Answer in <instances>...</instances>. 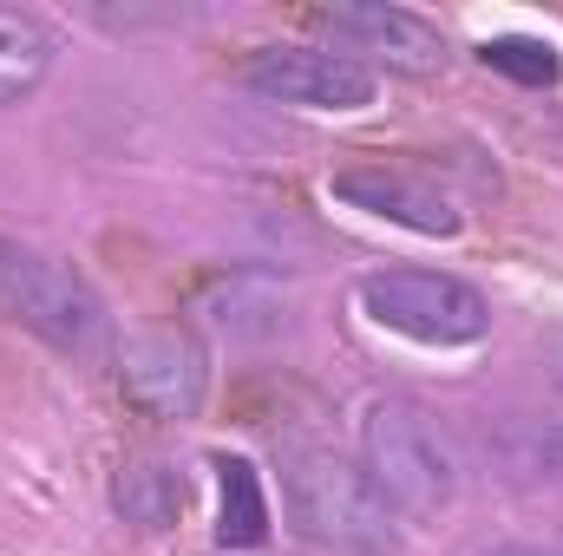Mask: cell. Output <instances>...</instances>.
I'll return each mask as SVG.
<instances>
[{
    "instance_id": "cell-1",
    "label": "cell",
    "mask_w": 563,
    "mask_h": 556,
    "mask_svg": "<svg viewBox=\"0 0 563 556\" xmlns=\"http://www.w3.org/2000/svg\"><path fill=\"white\" fill-rule=\"evenodd\" d=\"M282 504L301 544L328 556H380L394 551V511L367 485L361 465H347L328 445H295L282 458Z\"/></svg>"
},
{
    "instance_id": "cell-2",
    "label": "cell",
    "mask_w": 563,
    "mask_h": 556,
    "mask_svg": "<svg viewBox=\"0 0 563 556\" xmlns=\"http://www.w3.org/2000/svg\"><path fill=\"white\" fill-rule=\"evenodd\" d=\"M361 471L394 518H439L459 491V452L413 400H374L361 413Z\"/></svg>"
},
{
    "instance_id": "cell-3",
    "label": "cell",
    "mask_w": 563,
    "mask_h": 556,
    "mask_svg": "<svg viewBox=\"0 0 563 556\" xmlns=\"http://www.w3.org/2000/svg\"><path fill=\"white\" fill-rule=\"evenodd\" d=\"M0 321L40 334L46 347L92 360L106 354V301L92 294V281L79 276L73 263L0 236Z\"/></svg>"
},
{
    "instance_id": "cell-4",
    "label": "cell",
    "mask_w": 563,
    "mask_h": 556,
    "mask_svg": "<svg viewBox=\"0 0 563 556\" xmlns=\"http://www.w3.org/2000/svg\"><path fill=\"white\" fill-rule=\"evenodd\" d=\"M361 308L420 347H472L492 334V301L459 276L439 269H374L361 281Z\"/></svg>"
},
{
    "instance_id": "cell-5",
    "label": "cell",
    "mask_w": 563,
    "mask_h": 556,
    "mask_svg": "<svg viewBox=\"0 0 563 556\" xmlns=\"http://www.w3.org/2000/svg\"><path fill=\"white\" fill-rule=\"evenodd\" d=\"M256 99L295 105V112H361L374 105V66L328 53V46H256L236 73Z\"/></svg>"
},
{
    "instance_id": "cell-6",
    "label": "cell",
    "mask_w": 563,
    "mask_h": 556,
    "mask_svg": "<svg viewBox=\"0 0 563 556\" xmlns=\"http://www.w3.org/2000/svg\"><path fill=\"white\" fill-rule=\"evenodd\" d=\"M314 26L334 33V46H347V59H374L387 73H439L445 66V33L387 0H341V7H314Z\"/></svg>"
},
{
    "instance_id": "cell-7",
    "label": "cell",
    "mask_w": 563,
    "mask_h": 556,
    "mask_svg": "<svg viewBox=\"0 0 563 556\" xmlns=\"http://www.w3.org/2000/svg\"><path fill=\"white\" fill-rule=\"evenodd\" d=\"M119 387L151 419H190L210 393V360H203V347L190 334L151 327V334L119 347Z\"/></svg>"
},
{
    "instance_id": "cell-8",
    "label": "cell",
    "mask_w": 563,
    "mask_h": 556,
    "mask_svg": "<svg viewBox=\"0 0 563 556\" xmlns=\"http://www.w3.org/2000/svg\"><path fill=\"white\" fill-rule=\"evenodd\" d=\"M334 197L367 210V216H387L400 230H420V236H459V203L420 177L407 164H354V170H334Z\"/></svg>"
},
{
    "instance_id": "cell-9",
    "label": "cell",
    "mask_w": 563,
    "mask_h": 556,
    "mask_svg": "<svg viewBox=\"0 0 563 556\" xmlns=\"http://www.w3.org/2000/svg\"><path fill=\"white\" fill-rule=\"evenodd\" d=\"M112 511L144 531V537H157V531H170L177 518H184V471L170 465V458H157V452H132L119 471H112Z\"/></svg>"
},
{
    "instance_id": "cell-10",
    "label": "cell",
    "mask_w": 563,
    "mask_h": 556,
    "mask_svg": "<svg viewBox=\"0 0 563 556\" xmlns=\"http://www.w3.org/2000/svg\"><path fill=\"white\" fill-rule=\"evenodd\" d=\"M53 73V33L26 7H0V112L33 99Z\"/></svg>"
},
{
    "instance_id": "cell-11",
    "label": "cell",
    "mask_w": 563,
    "mask_h": 556,
    "mask_svg": "<svg viewBox=\"0 0 563 556\" xmlns=\"http://www.w3.org/2000/svg\"><path fill=\"white\" fill-rule=\"evenodd\" d=\"M269 537V498L250 458H217V544L256 551Z\"/></svg>"
},
{
    "instance_id": "cell-12",
    "label": "cell",
    "mask_w": 563,
    "mask_h": 556,
    "mask_svg": "<svg viewBox=\"0 0 563 556\" xmlns=\"http://www.w3.org/2000/svg\"><path fill=\"white\" fill-rule=\"evenodd\" d=\"M492 73L518 79V86H551L558 79V46L551 40H531V33H505V40H485L478 53Z\"/></svg>"
},
{
    "instance_id": "cell-13",
    "label": "cell",
    "mask_w": 563,
    "mask_h": 556,
    "mask_svg": "<svg viewBox=\"0 0 563 556\" xmlns=\"http://www.w3.org/2000/svg\"><path fill=\"white\" fill-rule=\"evenodd\" d=\"M531 465H538L544 478H563V425H551V432L531 438Z\"/></svg>"
},
{
    "instance_id": "cell-14",
    "label": "cell",
    "mask_w": 563,
    "mask_h": 556,
    "mask_svg": "<svg viewBox=\"0 0 563 556\" xmlns=\"http://www.w3.org/2000/svg\"><path fill=\"white\" fill-rule=\"evenodd\" d=\"M485 556H563V544H492Z\"/></svg>"
}]
</instances>
